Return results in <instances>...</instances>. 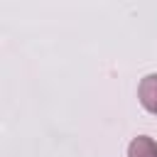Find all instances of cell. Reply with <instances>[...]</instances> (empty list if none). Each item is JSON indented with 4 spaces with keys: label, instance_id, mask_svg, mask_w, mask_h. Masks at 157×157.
Returning a JSON list of instances; mask_svg holds the SVG:
<instances>
[{
    "label": "cell",
    "instance_id": "obj_2",
    "mask_svg": "<svg viewBox=\"0 0 157 157\" xmlns=\"http://www.w3.org/2000/svg\"><path fill=\"white\" fill-rule=\"evenodd\" d=\"M128 157H157V142L147 135H137L128 145Z\"/></svg>",
    "mask_w": 157,
    "mask_h": 157
},
{
    "label": "cell",
    "instance_id": "obj_1",
    "mask_svg": "<svg viewBox=\"0 0 157 157\" xmlns=\"http://www.w3.org/2000/svg\"><path fill=\"white\" fill-rule=\"evenodd\" d=\"M137 98L142 103V108L152 115H157V74H150L140 81L137 86Z\"/></svg>",
    "mask_w": 157,
    "mask_h": 157
}]
</instances>
